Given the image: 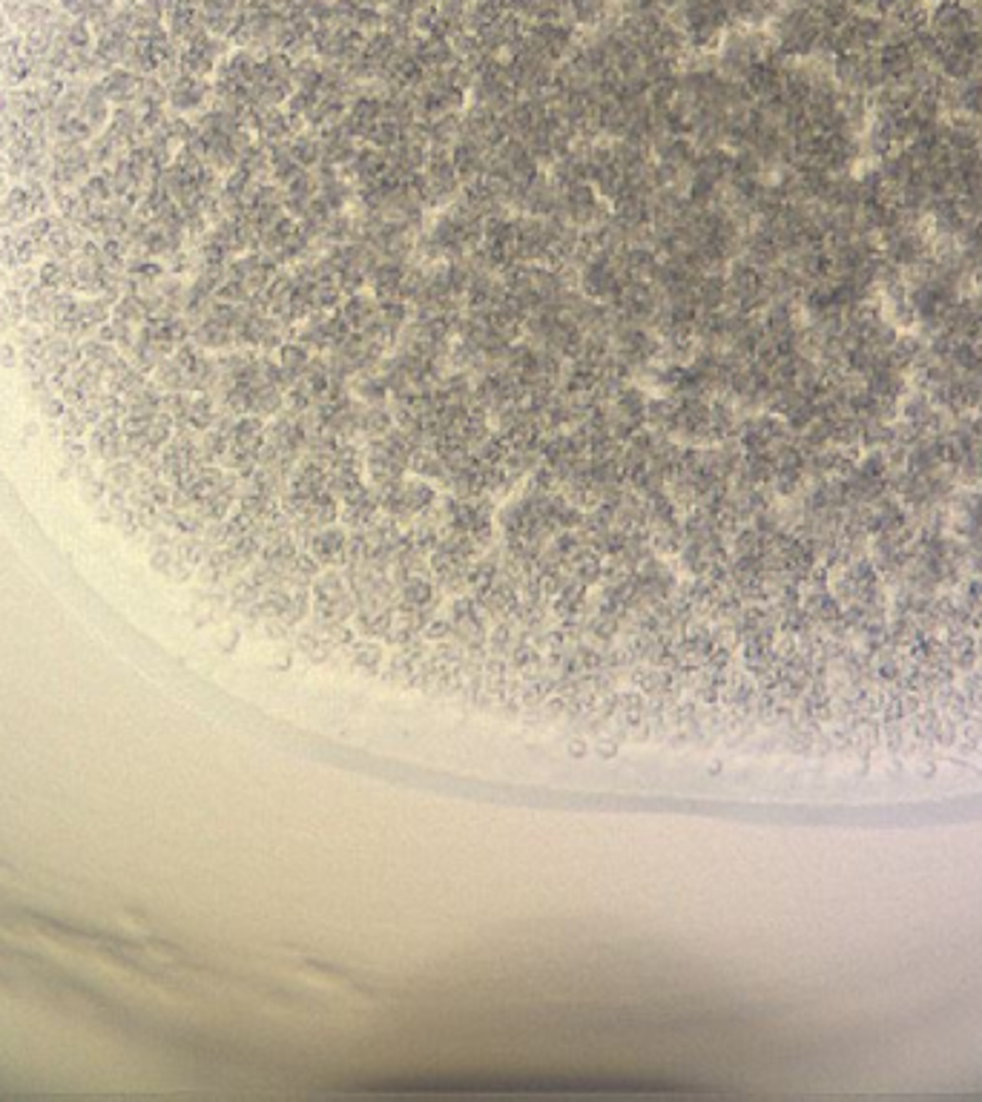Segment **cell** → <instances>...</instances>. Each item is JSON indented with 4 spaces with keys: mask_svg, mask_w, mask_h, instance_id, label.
Returning <instances> with one entry per match:
<instances>
[{
    "mask_svg": "<svg viewBox=\"0 0 982 1102\" xmlns=\"http://www.w3.org/2000/svg\"><path fill=\"white\" fill-rule=\"evenodd\" d=\"M448 155H451V164H454V170H457V176H460V181L463 184H469V181H474V178H483L486 173H489V155L486 153L483 147H477V144H471V141H457L451 150H448Z\"/></svg>",
    "mask_w": 982,
    "mask_h": 1102,
    "instance_id": "8",
    "label": "cell"
},
{
    "mask_svg": "<svg viewBox=\"0 0 982 1102\" xmlns=\"http://www.w3.org/2000/svg\"><path fill=\"white\" fill-rule=\"evenodd\" d=\"M279 270H282V265L270 253H265V250H250L242 259L230 262V276L239 279L253 296L262 293L279 276Z\"/></svg>",
    "mask_w": 982,
    "mask_h": 1102,
    "instance_id": "5",
    "label": "cell"
},
{
    "mask_svg": "<svg viewBox=\"0 0 982 1102\" xmlns=\"http://www.w3.org/2000/svg\"><path fill=\"white\" fill-rule=\"evenodd\" d=\"M313 356H316V353H313L308 345H302L299 339H285V342L279 345V351H276V362L282 365V371L288 374V379H291V385H293L296 379H302V376L308 374Z\"/></svg>",
    "mask_w": 982,
    "mask_h": 1102,
    "instance_id": "11",
    "label": "cell"
},
{
    "mask_svg": "<svg viewBox=\"0 0 982 1102\" xmlns=\"http://www.w3.org/2000/svg\"><path fill=\"white\" fill-rule=\"evenodd\" d=\"M621 12H655L667 9V0H612Z\"/></svg>",
    "mask_w": 982,
    "mask_h": 1102,
    "instance_id": "15",
    "label": "cell"
},
{
    "mask_svg": "<svg viewBox=\"0 0 982 1102\" xmlns=\"http://www.w3.org/2000/svg\"><path fill=\"white\" fill-rule=\"evenodd\" d=\"M345 551H348V537H345V531L325 529L313 537V554H316L319 560H325V563H339V560L345 557Z\"/></svg>",
    "mask_w": 982,
    "mask_h": 1102,
    "instance_id": "13",
    "label": "cell"
},
{
    "mask_svg": "<svg viewBox=\"0 0 982 1102\" xmlns=\"http://www.w3.org/2000/svg\"><path fill=\"white\" fill-rule=\"evenodd\" d=\"M293 92V58L285 52H265L253 72V104L282 107Z\"/></svg>",
    "mask_w": 982,
    "mask_h": 1102,
    "instance_id": "2",
    "label": "cell"
},
{
    "mask_svg": "<svg viewBox=\"0 0 982 1102\" xmlns=\"http://www.w3.org/2000/svg\"><path fill=\"white\" fill-rule=\"evenodd\" d=\"M624 276L618 265L606 256H598L592 262H586L581 267V279H578V290L583 296H589L592 302H601V305H612L621 290H624Z\"/></svg>",
    "mask_w": 982,
    "mask_h": 1102,
    "instance_id": "4",
    "label": "cell"
},
{
    "mask_svg": "<svg viewBox=\"0 0 982 1102\" xmlns=\"http://www.w3.org/2000/svg\"><path fill=\"white\" fill-rule=\"evenodd\" d=\"M64 276H67V270H64L61 265H55V262H46V265L41 267V282H44V285H52V287L64 285V282H67Z\"/></svg>",
    "mask_w": 982,
    "mask_h": 1102,
    "instance_id": "16",
    "label": "cell"
},
{
    "mask_svg": "<svg viewBox=\"0 0 982 1102\" xmlns=\"http://www.w3.org/2000/svg\"><path fill=\"white\" fill-rule=\"evenodd\" d=\"M210 95H213V89L204 84V78L187 75V72H181L170 87V101L179 112H199L210 101Z\"/></svg>",
    "mask_w": 982,
    "mask_h": 1102,
    "instance_id": "9",
    "label": "cell"
},
{
    "mask_svg": "<svg viewBox=\"0 0 982 1102\" xmlns=\"http://www.w3.org/2000/svg\"><path fill=\"white\" fill-rule=\"evenodd\" d=\"M319 147H322V164H328L334 170L348 167L354 161V155L359 153V141L342 127V121L334 127L319 130Z\"/></svg>",
    "mask_w": 982,
    "mask_h": 1102,
    "instance_id": "6",
    "label": "cell"
},
{
    "mask_svg": "<svg viewBox=\"0 0 982 1102\" xmlns=\"http://www.w3.org/2000/svg\"><path fill=\"white\" fill-rule=\"evenodd\" d=\"M250 133L256 135L259 144L265 147H279V144H288L293 135H299L305 130V121L296 118L285 104L282 107H259V110L250 112V121H247Z\"/></svg>",
    "mask_w": 982,
    "mask_h": 1102,
    "instance_id": "3",
    "label": "cell"
},
{
    "mask_svg": "<svg viewBox=\"0 0 982 1102\" xmlns=\"http://www.w3.org/2000/svg\"><path fill=\"white\" fill-rule=\"evenodd\" d=\"M770 49H773V41L767 32H761L756 26H733L718 44L715 67L730 81H744L747 72L756 67Z\"/></svg>",
    "mask_w": 982,
    "mask_h": 1102,
    "instance_id": "1",
    "label": "cell"
},
{
    "mask_svg": "<svg viewBox=\"0 0 982 1102\" xmlns=\"http://www.w3.org/2000/svg\"><path fill=\"white\" fill-rule=\"evenodd\" d=\"M288 150L293 153V158L305 167V170H316L322 164V147H319V130H311L305 127L299 135H293L288 141Z\"/></svg>",
    "mask_w": 982,
    "mask_h": 1102,
    "instance_id": "12",
    "label": "cell"
},
{
    "mask_svg": "<svg viewBox=\"0 0 982 1102\" xmlns=\"http://www.w3.org/2000/svg\"><path fill=\"white\" fill-rule=\"evenodd\" d=\"M219 55H222V44L216 38H210L207 32H199L196 38L187 41V49L181 52V72L204 78L207 72H213Z\"/></svg>",
    "mask_w": 982,
    "mask_h": 1102,
    "instance_id": "7",
    "label": "cell"
},
{
    "mask_svg": "<svg viewBox=\"0 0 982 1102\" xmlns=\"http://www.w3.org/2000/svg\"><path fill=\"white\" fill-rule=\"evenodd\" d=\"M138 89H141V84L135 81L130 72H115V75H110V78L104 81V92H107L110 98H115V101H121V104L135 101V98H138Z\"/></svg>",
    "mask_w": 982,
    "mask_h": 1102,
    "instance_id": "14",
    "label": "cell"
},
{
    "mask_svg": "<svg viewBox=\"0 0 982 1102\" xmlns=\"http://www.w3.org/2000/svg\"><path fill=\"white\" fill-rule=\"evenodd\" d=\"M377 299L371 296V293H351V296H345L342 299V305H339V316L351 325V331L354 333H362L371 322H374V316H377Z\"/></svg>",
    "mask_w": 982,
    "mask_h": 1102,
    "instance_id": "10",
    "label": "cell"
}]
</instances>
